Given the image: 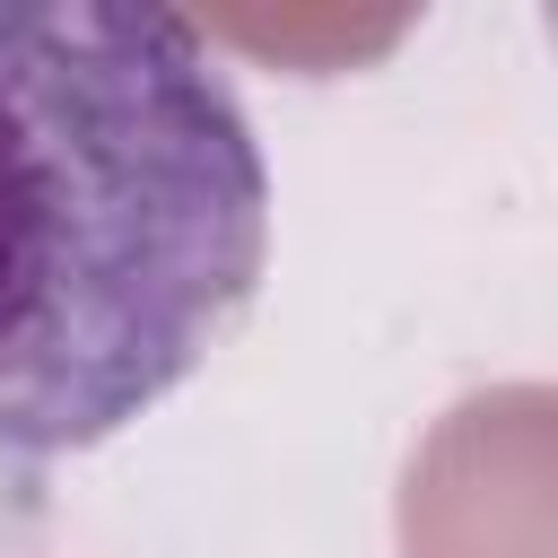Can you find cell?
Returning a JSON list of instances; mask_svg holds the SVG:
<instances>
[{
    "mask_svg": "<svg viewBox=\"0 0 558 558\" xmlns=\"http://www.w3.org/2000/svg\"><path fill=\"white\" fill-rule=\"evenodd\" d=\"M270 166L174 9L0 0V471L122 436L244 323Z\"/></svg>",
    "mask_w": 558,
    "mask_h": 558,
    "instance_id": "obj_1",
    "label": "cell"
}]
</instances>
